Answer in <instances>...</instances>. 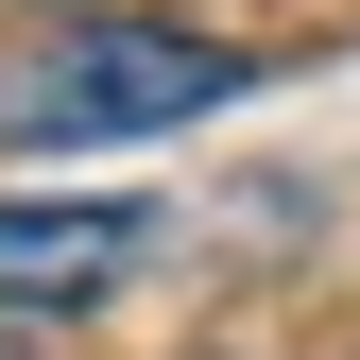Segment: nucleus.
Here are the masks:
<instances>
[{"label": "nucleus", "mask_w": 360, "mask_h": 360, "mask_svg": "<svg viewBox=\"0 0 360 360\" xmlns=\"http://www.w3.org/2000/svg\"><path fill=\"white\" fill-rule=\"evenodd\" d=\"M240 52L223 34H172V18H52L0 52V155H120V138H172L206 120Z\"/></svg>", "instance_id": "nucleus-1"}, {"label": "nucleus", "mask_w": 360, "mask_h": 360, "mask_svg": "<svg viewBox=\"0 0 360 360\" xmlns=\"http://www.w3.org/2000/svg\"><path fill=\"white\" fill-rule=\"evenodd\" d=\"M155 257V206H52V189H0V309H103Z\"/></svg>", "instance_id": "nucleus-2"}, {"label": "nucleus", "mask_w": 360, "mask_h": 360, "mask_svg": "<svg viewBox=\"0 0 360 360\" xmlns=\"http://www.w3.org/2000/svg\"><path fill=\"white\" fill-rule=\"evenodd\" d=\"M0 360H34V343H18V326H0Z\"/></svg>", "instance_id": "nucleus-3"}]
</instances>
